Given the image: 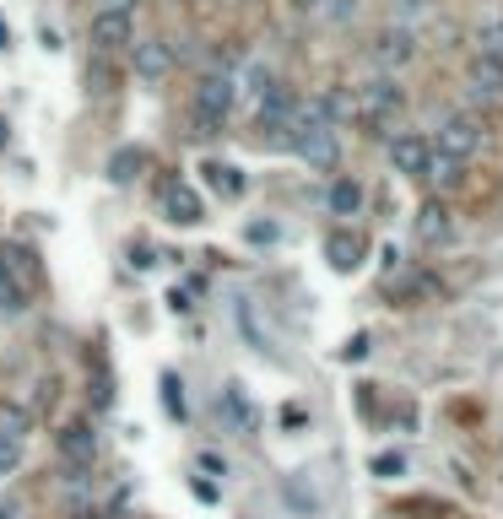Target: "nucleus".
<instances>
[{
    "mask_svg": "<svg viewBox=\"0 0 503 519\" xmlns=\"http://www.w3.org/2000/svg\"><path fill=\"white\" fill-rule=\"evenodd\" d=\"M368 60H374V71H412V65L422 60V33L406 28V22H385L374 38H368Z\"/></svg>",
    "mask_w": 503,
    "mask_h": 519,
    "instance_id": "obj_1",
    "label": "nucleus"
},
{
    "mask_svg": "<svg viewBox=\"0 0 503 519\" xmlns=\"http://www.w3.org/2000/svg\"><path fill=\"white\" fill-rule=\"evenodd\" d=\"M428 136H433V146H439V152L460 157V163H471V157L487 146V125H482L471 109H449V114L439 119V130H428Z\"/></svg>",
    "mask_w": 503,
    "mask_h": 519,
    "instance_id": "obj_2",
    "label": "nucleus"
},
{
    "mask_svg": "<svg viewBox=\"0 0 503 519\" xmlns=\"http://www.w3.org/2000/svg\"><path fill=\"white\" fill-rule=\"evenodd\" d=\"M385 157H390V168L401 173V179L422 184V179H428V163H433V136H428V130H390Z\"/></svg>",
    "mask_w": 503,
    "mask_h": 519,
    "instance_id": "obj_3",
    "label": "nucleus"
},
{
    "mask_svg": "<svg viewBox=\"0 0 503 519\" xmlns=\"http://www.w3.org/2000/svg\"><path fill=\"white\" fill-rule=\"evenodd\" d=\"M455 206L444 201V195H428V201H417L412 211V244L422 249H444V244H455Z\"/></svg>",
    "mask_w": 503,
    "mask_h": 519,
    "instance_id": "obj_4",
    "label": "nucleus"
},
{
    "mask_svg": "<svg viewBox=\"0 0 503 519\" xmlns=\"http://www.w3.org/2000/svg\"><path fill=\"white\" fill-rule=\"evenodd\" d=\"M298 92L287 87V82H276L266 98L255 103V130H260V141H271V146H287V125H293V114H298Z\"/></svg>",
    "mask_w": 503,
    "mask_h": 519,
    "instance_id": "obj_5",
    "label": "nucleus"
},
{
    "mask_svg": "<svg viewBox=\"0 0 503 519\" xmlns=\"http://www.w3.org/2000/svg\"><path fill=\"white\" fill-rule=\"evenodd\" d=\"M233 103H238V76H233V71H206L201 82H195L190 114H201V119H211V125H228Z\"/></svg>",
    "mask_w": 503,
    "mask_h": 519,
    "instance_id": "obj_6",
    "label": "nucleus"
},
{
    "mask_svg": "<svg viewBox=\"0 0 503 519\" xmlns=\"http://www.w3.org/2000/svg\"><path fill=\"white\" fill-rule=\"evenodd\" d=\"M357 119H395L406 109V87H401V76H390V71H374L368 82H357Z\"/></svg>",
    "mask_w": 503,
    "mask_h": 519,
    "instance_id": "obj_7",
    "label": "nucleus"
},
{
    "mask_svg": "<svg viewBox=\"0 0 503 519\" xmlns=\"http://www.w3.org/2000/svg\"><path fill=\"white\" fill-rule=\"evenodd\" d=\"M87 33H92V49H98V55H119V49L136 44V11H109L103 6Z\"/></svg>",
    "mask_w": 503,
    "mask_h": 519,
    "instance_id": "obj_8",
    "label": "nucleus"
},
{
    "mask_svg": "<svg viewBox=\"0 0 503 519\" xmlns=\"http://www.w3.org/2000/svg\"><path fill=\"white\" fill-rule=\"evenodd\" d=\"M320 249H325V265H330L336 276H352L357 265L368 260V238L357 233V228H347V222H341V228H330Z\"/></svg>",
    "mask_w": 503,
    "mask_h": 519,
    "instance_id": "obj_9",
    "label": "nucleus"
},
{
    "mask_svg": "<svg viewBox=\"0 0 503 519\" xmlns=\"http://www.w3.org/2000/svg\"><path fill=\"white\" fill-rule=\"evenodd\" d=\"M217 422H222L228 433H238V438H255V428H260V411L249 406V395H244V384H238V379L222 384V395H217Z\"/></svg>",
    "mask_w": 503,
    "mask_h": 519,
    "instance_id": "obj_10",
    "label": "nucleus"
},
{
    "mask_svg": "<svg viewBox=\"0 0 503 519\" xmlns=\"http://www.w3.org/2000/svg\"><path fill=\"white\" fill-rule=\"evenodd\" d=\"M130 65H136V76L141 82H168V76H174V44H168V38H136V44H130Z\"/></svg>",
    "mask_w": 503,
    "mask_h": 519,
    "instance_id": "obj_11",
    "label": "nucleus"
},
{
    "mask_svg": "<svg viewBox=\"0 0 503 519\" xmlns=\"http://www.w3.org/2000/svg\"><path fill=\"white\" fill-rule=\"evenodd\" d=\"M55 449H60V460L71 465V471H87L92 460H98V428L82 417V422H65L60 438H55Z\"/></svg>",
    "mask_w": 503,
    "mask_h": 519,
    "instance_id": "obj_12",
    "label": "nucleus"
},
{
    "mask_svg": "<svg viewBox=\"0 0 503 519\" xmlns=\"http://www.w3.org/2000/svg\"><path fill=\"white\" fill-rule=\"evenodd\" d=\"M163 217L174 222V228H201V222H206V201L184 179H168L163 184Z\"/></svg>",
    "mask_w": 503,
    "mask_h": 519,
    "instance_id": "obj_13",
    "label": "nucleus"
},
{
    "mask_svg": "<svg viewBox=\"0 0 503 519\" xmlns=\"http://www.w3.org/2000/svg\"><path fill=\"white\" fill-rule=\"evenodd\" d=\"M466 87H471V98H476V103H503V60H493V55H476V49H471Z\"/></svg>",
    "mask_w": 503,
    "mask_h": 519,
    "instance_id": "obj_14",
    "label": "nucleus"
},
{
    "mask_svg": "<svg viewBox=\"0 0 503 519\" xmlns=\"http://www.w3.org/2000/svg\"><path fill=\"white\" fill-rule=\"evenodd\" d=\"M147 168H152V152H147V146H114L109 163H103V173H109L114 190H130V184H136Z\"/></svg>",
    "mask_w": 503,
    "mask_h": 519,
    "instance_id": "obj_15",
    "label": "nucleus"
},
{
    "mask_svg": "<svg viewBox=\"0 0 503 519\" xmlns=\"http://www.w3.org/2000/svg\"><path fill=\"white\" fill-rule=\"evenodd\" d=\"M363 201H368V190L352 179V173H336V179L325 184V211H330V217H341V222L357 217V211H363Z\"/></svg>",
    "mask_w": 503,
    "mask_h": 519,
    "instance_id": "obj_16",
    "label": "nucleus"
},
{
    "mask_svg": "<svg viewBox=\"0 0 503 519\" xmlns=\"http://www.w3.org/2000/svg\"><path fill=\"white\" fill-rule=\"evenodd\" d=\"M466 168H471V163H460V157H449V152H439V146H433V163H428V179H422V184H428L433 195H444V201H449V195L466 184Z\"/></svg>",
    "mask_w": 503,
    "mask_h": 519,
    "instance_id": "obj_17",
    "label": "nucleus"
},
{
    "mask_svg": "<svg viewBox=\"0 0 503 519\" xmlns=\"http://www.w3.org/2000/svg\"><path fill=\"white\" fill-rule=\"evenodd\" d=\"M0 265L17 287H33L38 282V249L33 244H0Z\"/></svg>",
    "mask_w": 503,
    "mask_h": 519,
    "instance_id": "obj_18",
    "label": "nucleus"
},
{
    "mask_svg": "<svg viewBox=\"0 0 503 519\" xmlns=\"http://www.w3.org/2000/svg\"><path fill=\"white\" fill-rule=\"evenodd\" d=\"M233 319H238V336H249V346H255L260 357L276 352V346H271V330L260 325V314H255V298H233Z\"/></svg>",
    "mask_w": 503,
    "mask_h": 519,
    "instance_id": "obj_19",
    "label": "nucleus"
},
{
    "mask_svg": "<svg viewBox=\"0 0 503 519\" xmlns=\"http://www.w3.org/2000/svg\"><path fill=\"white\" fill-rule=\"evenodd\" d=\"M206 173V184H211V195H222V201H238V195L249 190V179H244V168H233V163H201Z\"/></svg>",
    "mask_w": 503,
    "mask_h": 519,
    "instance_id": "obj_20",
    "label": "nucleus"
},
{
    "mask_svg": "<svg viewBox=\"0 0 503 519\" xmlns=\"http://www.w3.org/2000/svg\"><path fill=\"white\" fill-rule=\"evenodd\" d=\"M282 498L293 503V509H298L303 519H314V514H320V492L309 487V476H303V471H298V476H287V482H282Z\"/></svg>",
    "mask_w": 503,
    "mask_h": 519,
    "instance_id": "obj_21",
    "label": "nucleus"
},
{
    "mask_svg": "<svg viewBox=\"0 0 503 519\" xmlns=\"http://www.w3.org/2000/svg\"><path fill=\"white\" fill-rule=\"evenodd\" d=\"M28 433H33L28 406H17V401H0V438H11V444H28Z\"/></svg>",
    "mask_w": 503,
    "mask_h": 519,
    "instance_id": "obj_22",
    "label": "nucleus"
},
{
    "mask_svg": "<svg viewBox=\"0 0 503 519\" xmlns=\"http://www.w3.org/2000/svg\"><path fill=\"white\" fill-rule=\"evenodd\" d=\"M276 82H282V76H276L266 60H255V65H244V76H238V92H249V98L260 103V98H266V92H271Z\"/></svg>",
    "mask_w": 503,
    "mask_h": 519,
    "instance_id": "obj_23",
    "label": "nucleus"
},
{
    "mask_svg": "<svg viewBox=\"0 0 503 519\" xmlns=\"http://www.w3.org/2000/svg\"><path fill=\"white\" fill-rule=\"evenodd\" d=\"M433 11H439V0H390V22H406V28H422Z\"/></svg>",
    "mask_w": 503,
    "mask_h": 519,
    "instance_id": "obj_24",
    "label": "nucleus"
},
{
    "mask_svg": "<svg viewBox=\"0 0 503 519\" xmlns=\"http://www.w3.org/2000/svg\"><path fill=\"white\" fill-rule=\"evenodd\" d=\"M476 55L503 60V11H498V17H487L482 28H476Z\"/></svg>",
    "mask_w": 503,
    "mask_h": 519,
    "instance_id": "obj_25",
    "label": "nucleus"
},
{
    "mask_svg": "<svg viewBox=\"0 0 503 519\" xmlns=\"http://www.w3.org/2000/svg\"><path fill=\"white\" fill-rule=\"evenodd\" d=\"M0 314H11V319H17V314H28V287H17V282H11V276H6V265H0Z\"/></svg>",
    "mask_w": 503,
    "mask_h": 519,
    "instance_id": "obj_26",
    "label": "nucleus"
},
{
    "mask_svg": "<svg viewBox=\"0 0 503 519\" xmlns=\"http://www.w3.org/2000/svg\"><path fill=\"white\" fill-rule=\"evenodd\" d=\"M163 411H168L174 422L190 417V401H184V379H179V374H163Z\"/></svg>",
    "mask_w": 503,
    "mask_h": 519,
    "instance_id": "obj_27",
    "label": "nucleus"
},
{
    "mask_svg": "<svg viewBox=\"0 0 503 519\" xmlns=\"http://www.w3.org/2000/svg\"><path fill=\"white\" fill-rule=\"evenodd\" d=\"M357 11H363V0H325V6H320V17L330 22V28H352V22H357Z\"/></svg>",
    "mask_w": 503,
    "mask_h": 519,
    "instance_id": "obj_28",
    "label": "nucleus"
},
{
    "mask_svg": "<svg viewBox=\"0 0 503 519\" xmlns=\"http://www.w3.org/2000/svg\"><path fill=\"white\" fill-rule=\"evenodd\" d=\"M368 471H374L379 482H395V476L406 471V455H395V449H390V455H374V460H368Z\"/></svg>",
    "mask_w": 503,
    "mask_h": 519,
    "instance_id": "obj_29",
    "label": "nucleus"
},
{
    "mask_svg": "<svg viewBox=\"0 0 503 519\" xmlns=\"http://www.w3.org/2000/svg\"><path fill=\"white\" fill-rule=\"evenodd\" d=\"M92 406H98V411L114 406V379H109V368H98V379H92Z\"/></svg>",
    "mask_w": 503,
    "mask_h": 519,
    "instance_id": "obj_30",
    "label": "nucleus"
},
{
    "mask_svg": "<svg viewBox=\"0 0 503 519\" xmlns=\"http://www.w3.org/2000/svg\"><path fill=\"white\" fill-rule=\"evenodd\" d=\"M125 260H130V271H152V265H157V249H152V244H125Z\"/></svg>",
    "mask_w": 503,
    "mask_h": 519,
    "instance_id": "obj_31",
    "label": "nucleus"
},
{
    "mask_svg": "<svg viewBox=\"0 0 503 519\" xmlns=\"http://www.w3.org/2000/svg\"><path fill=\"white\" fill-rule=\"evenodd\" d=\"M87 82H98L92 92H114V71H109V55H98V65H87Z\"/></svg>",
    "mask_w": 503,
    "mask_h": 519,
    "instance_id": "obj_32",
    "label": "nucleus"
},
{
    "mask_svg": "<svg viewBox=\"0 0 503 519\" xmlns=\"http://www.w3.org/2000/svg\"><path fill=\"white\" fill-rule=\"evenodd\" d=\"M244 238H249V244H276V238H282V228H276V222H249Z\"/></svg>",
    "mask_w": 503,
    "mask_h": 519,
    "instance_id": "obj_33",
    "label": "nucleus"
},
{
    "mask_svg": "<svg viewBox=\"0 0 503 519\" xmlns=\"http://www.w3.org/2000/svg\"><path fill=\"white\" fill-rule=\"evenodd\" d=\"M22 465V444H11V438H0V476H11Z\"/></svg>",
    "mask_w": 503,
    "mask_h": 519,
    "instance_id": "obj_34",
    "label": "nucleus"
},
{
    "mask_svg": "<svg viewBox=\"0 0 503 519\" xmlns=\"http://www.w3.org/2000/svg\"><path fill=\"white\" fill-rule=\"evenodd\" d=\"M341 357H347V363H363V357H368V336H352V341H347V352H341Z\"/></svg>",
    "mask_w": 503,
    "mask_h": 519,
    "instance_id": "obj_35",
    "label": "nucleus"
},
{
    "mask_svg": "<svg viewBox=\"0 0 503 519\" xmlns=\"http://www.w3.org/2000/svg\"><path fill=\"white\" fill-rule=\"evenodd\" d=\"M201 471H206V476H228V460H222V455H211V449H206V455H201Z\"/></svg>",
    "mask_w": 503,
    "mask_h": 519,
    "instance_id": "obj_36",
    "label": "nucleus"
},
{
    "mask_svg": "<svg viewBox=\"0 0 503 519\" xmlns=\"http://www.w3.org/2000/svg\"><path fill=\"white\" fill-rule=\"evenodd\" d=\"M379 271H401V249H395V244L379 249Z\"/></svg>",
    "mask_w": 503,
    "mask_h": 519,
    "instance_id": "obj_37",
    "label": "nucleus"
},
{
    "mask_svg": "<svg viewBox=\"0 0 503 519\" xmlns=\"http://www.w3.org/2000/svg\"><path fill=\"white\" fill-rule=\"evenodd\" d=\"M168 309H174V314H190V309H195V303H190V292L174 287V292H168Z\"/></svg>",
    "mask_w": 503,
    "mask_h": 519,
    "instance_id": "obj_38",
    "label": "nucleus"
},
{
    "mask_svg": "<svg viewBox=\"0 0 503 519\" xmlns=\"http://www.w3.org/2000/svg\"><path fill=\"white\" fill-rule=\"evenodd\" d=\"M38 44H44V49H49V55H60V33H55V28H49V22H44V28H38Z\"/></svg>",
    "mask_w": 503,
    "mask_h": 519,
    "instance_id": "obj_39",
    "label": "nucleus"
},
{
    "mask_svg": "<svg viewBox=\"0 0 503 519\" xmlns=\"http://www.w3.org/2000/svg\"><path fill=\"white\" fill-rule=\"evenodd\" d=\"M320 6H325V0H293V11H303V17H314Z\"/></svg>",
    "mask_w": 503,
    "mask_h": 519,
    "instance_id": "obj_40",
    "label": "nucleus"
},
{
    "mask_svg": "<svg viewBox=\"0 0 503 519\" xmlns=\"http://www.w3.org/2000/svg\"><path fill=\"white\" fill-rule=\"evenodd\" d=\"M22 514V503L17 498H6V503H0V519H17Z\"/></svg>",
    "mask_w": 503,
    "mask_h": 519,
    "instance_id": "obj_41",
    "label": "nucleus"
},
{
    "mask_svg": "<svg viewBox=\"0 0 503 519\" xmlns=\"http://www.w3.org/2000/svg\"><path fill=\"white\" fill-rule=\"evenodd\" d=\"M6 146H11V119L0 114V152H6Z\"/></svg>",
    "mask_w": 503,
    "mask_h": 519,
    "instance_id": "obj_42",
    "label": "nucleus"
},
{
    "mask_svg": "<svg viewBox=\"0 0 503 519\" xmlns=\"http://www.w3.org/2000/svg\"><path fill=\"white\" fill-rule=\"evenodd\" d=\"M109 11H136V0H103Z\"/></svg>",
    "mask_w": 503,
    "mask_h": 519,
    "instance_id": "obj_43",
    "label": "nucleus"
},
{
    "mask_svg": "<svg viewBox=\"0 0 503 519\" xmlns=\"http://www.w3.org/2000/svg\"><path fill=\"white\" fill-rule=\"evenodd\" d=\"M0 49H11V22L0 17Z\"/></svg>",
    "mask_w": 503,
    "mask_h": 519,
    "instance_id": "obj_44",
    "label": "nucleus"
},
{
    "mask_svg": "<svg viewBox=\"0 0 503 519\" xmlns=\"http://www.w3.org/2000/svg\"><path fill=\"white\" fill-rule=\"evenodd\" d=\"M76 519H103L98 509H76Z\"/></svg>",
    "mask_w": 503,
    "mask_h": 519,
    "instance_id": "obj_45",
    "label": "nucleus"
}]
</instances>
